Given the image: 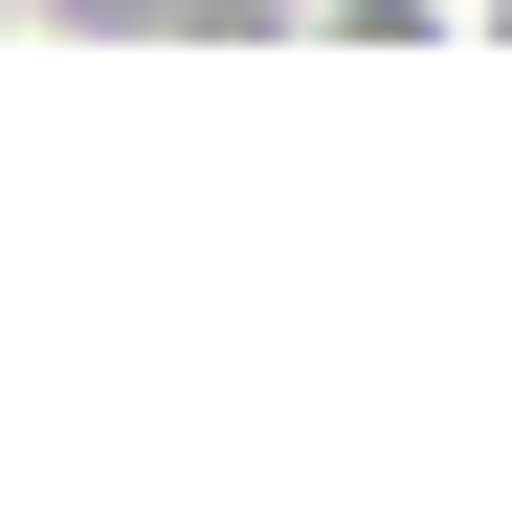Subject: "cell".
<instances>
[{
  "instance_id": "6da1fadb",
  "label": "cell",
  "mask_w": 512,
  "mask_h": 512,
  "mask_svg": "<svg viewBox=\"0 0 512 512\" xmlns=\"http://www.w3.org/2000/svg\"><path fill=\"white\" fill-rule=\"evenodd\" d=\"M312 45H490V0H290Z\"/></svg>"
},
{
  "instance_id": "7a4b0ae2",
  "label": "cell",
  "mask_w": 512,
  "mask_h": 512,
  "mask_svg": "<svg viewBox=\"0 0 512 512\" xmlns=\"http://www.w3.org/2000/svg\"><path fill=\"white\" fill-rule=\"evenodd\" d=\"M490 45H512V0H490Z\"/></svg>"
}]
</instances>
